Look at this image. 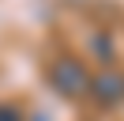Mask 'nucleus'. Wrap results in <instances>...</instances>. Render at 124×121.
Instances as JSON below:
<instances>
[{
    "label": "nucleus",
    "mask_w": 124,
    "mask_h": 121,
    "mask_svg": "<svg viewBox=\"0 0 124 121\" xmlns=\"http://www.w3.org/2000/svg\"><path fill=\"white\" fill-rule=\"evenodd\" d=\"M94 91L105 102H116V98H124V80L120 76H101V80H94Z\"/></svg>",
    "instance_id": "f03ea898"
},
{
    "label": "nucleus",
    "mask_w": 124,
    "mask_h": 121,
    "mask_svg": "<svg viewBox=\"0 0 124 121\" xmlns=\"http://www.w3.org/2000/svg\"><path fill=\"white\" fill-rule=\"evenodd\" d=\"M49 80H53V87H60L68 98H79L86 87H90V76H86V68L79 64V60H56L53 72H49Z\"/></svg>",
    "instance_id": "f257e3e1"
}]
</instances>
